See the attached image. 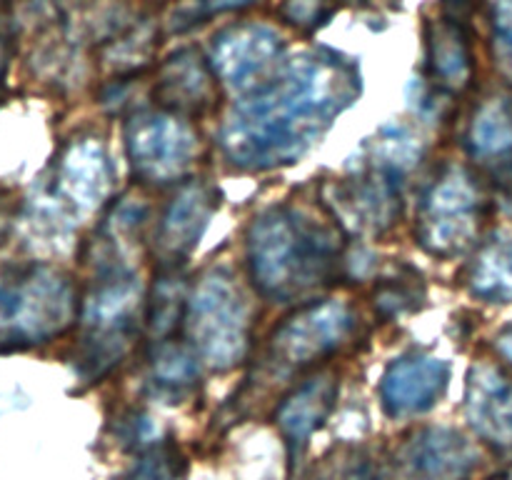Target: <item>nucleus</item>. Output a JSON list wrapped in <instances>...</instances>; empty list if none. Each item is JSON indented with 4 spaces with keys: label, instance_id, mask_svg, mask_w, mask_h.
<instances>
[{
    "label": "nucleus",
    "instance_id": "nucleus-23",
    "mask_svg": "<svg viewBox=\"0 0 512 480\" xmlns=\"http://www.w3.org/2000/svg\"><path fill=\"white\" fill-rule=\"evenodd\" d=\"M335 10L333 0H283L280 15L298 28L313 30L330 18Z\"/></svg>",
    "mask_w": 512,
    "mask_h": 480
},
{
    "label": "nucleus",
    "instance_id": "nucleus-28",
    "mask_svg": "<svg viewBox=\"0 0 512 480\" xmlns=\"http://www.w3.org/2000/svg\"><path fill=\"white\" fill-rule=\"evenodd\" d=\"M498 348H500V353L505 355V358L512 360V325L498 338Z\"/></svg>",
    "mask_w": 512,
    "mask_h": 480
},
{
    "label": "nucleus",
    "instance_id": "nucleus-18",
    "mask_svg": "<svg viewBox=\"0 0 512 480\" xmlns=\"http://www.w3.org/2000/svg\"><path fill=\"white\" fill-rule=\"evenodd\" d=\"M428 58L438 83L448 90H463L473 75L470 48L463 25L443 18L428 25Z\"/></svg>",
    "mask_w": 512,
    "mask_h": 480
},
{
    "label": "nucleus",
    "instance_id": "nucleus-15",
    "mask_svg": "<svg viewBox=\"0 0 512 480\" xmlns=\"http://www.w3.org/2000/svg\"><path fill=\"white\" fill-rule=\"evenodd\" d=\"M110 190V163L105 158L100 143L93 140H80L70 145L63 155L58 168V185H55V198L65 208L75 210H95L105 200Z\"/></svg>",
    "mask_w": 512,
    "mask_h": 480
},
{
    "label": "nucleus",
    "instance_id": "nucleus-13",
    "mask_svg": "<svg viewBox=\"0 0 512 480\" xmlns=\"http://www.w3.org/2000/svg\"><path fill=\"white\" fill-rule=\"evenodd\" d=\"M470 425L480 438L498 448L512 445V378L495 365L480 363L470 370L465 395Z\"/></svg>",
    "mask_w": 512,
    "mask_h": 480
},
{
    "label": "nucleus",
    "instance_id": "nucleus-14",
    "mask_svg": "<svg viewBox=\"0 0 512 480\" xmlns=\"http://www.w3.org/2000/svg\"><path fill=\"white\" fill-rule=\"evenodd\" d=\"M215 80L218 75L200 58L198 50L185 48L160 68L155 98L168 113L180 115V118L200 115L213 108Z\"/></svg>",
    "mask_w": 512,
    "mask_h": 480
},
{
    "label": "nucleus",
    "instance_id": "nucleus-24",
    "mask_svg": "<svg viewBox=\"0 0 512 480\" xmlns=\"http://www.w3.org/2000/svg\"><path fill=\"white\" fill-rule=\"evenodd\" d=\"M173 460L175 455L168 450H153L123 480H173Z\"/></svg>",
    "mask_w": 512,
    "mask_h": 480
},
{
    "label": "nucleus",
    "instance_id": "nucleus-2",
    "mask_svg": "<svg viewBox=\"0 0 512 480\" xmlns=\"http://www.w3.org/2000/svg\"><path fill=\"white\" fill-rule=\"evenodd\" d=\"M340 260L338 228L310 210L280 205L255 218L250 228V273L255 288L270 300L288 303L330 283Z\"/></svg>",
    "mask_w": 512,
    "mask_h": 480
},
{
    "label": "nucleus",
    "instance_id": "nucleus-10",
    "mask_svg": "<svg viewBox=\"0 0 512 480\" xmlns=\"http://www.w3.org/2000/svg\"><path fill=\"white\" fill-rule=\"evenodd\" d=\"M400 178L393 170L363 163L358 173L335 183L328 203L353 230L383 233L400 215Z\"/></svg>",
    "mask_w": 512,
    "mask_h": 480
},
{
    "label": "nucleus",
    "instance_id": "nucleus-27",
    "mask_svg": "<svg viewBox=\"0 0 512 480\" xmlns=\"http://www.w3.org/2000/svg\"><path fill=\"white\" fill-rule=\"evenodd\" d=\"M8 225H10V203L5 200V195H0V238L5 235Z\"/></svg>",
    "mask_w": 512,
    "mask_h": 480
},
{
    "label": "nucleus",
    "instance_id": "nucleus-4",
    "mask_svg": "<svg viewBox=\"0 0 512 480\" xmlns=\"http://www.w3.org/2000/svg\"><path fill=\"white\" fill-rule=\"evenodd\" d=\"M78 313L68 275L43 263L0 273V353L48 343Z\"/></svg>",
    "mask_w": 512,
    "mask_h": 480
},
{
    "label": "nucleus",
    "instance_id": "nucleus-7",
    "mask_svg": "<svg viewBox=\"0 0 512 480\" xmlns=\"http://www.w3.org/2000/svg\"><path fill=\"white\" fill-rule=\"evenodd\" d=\"M128 155L140 180L173 183L193 168L198 135L188 120L168 110L140 113L128 125Z\"/></svg>",
    "mask_w": 512,
    "mask_h": 480
},
{
    "label": "nucleus",
    "instance_id": "nucleus-6",
    "mask_svg": "<svg viewBox=\"0 0 512 480\" xmlns=\"http://www.w3.org/2000/svg\"><path fill=\"white\" fill-rule=\"evenodd\" d=\"M483 195L463 168H453L430 188L418 213V240L428 253L450 258L470 248L480 230Z\"/></svg>",
    "mask_w": 512,
    "mask_h": 480
},
{
    "label": "nucleus",
    "instance_id": "nucleus-8",
    "mask_svg": "<svg viewBox=\"0 0 512 480\" xmlns=\"http://www.w3.org/2000/svg\"><path fill=\"white\" fill-rule=\"evenodd\" d=\"M283 38L268 25L243 23L223 30L213 45V70L225 85L250 93L285 63Z\"/></svg>",
    "mask_w": 512,
    "mask_h": 480
},
{
    "label": "nucleus",
    "instance_id": "nucleus-3",
    "mask_svg": "<svg viewBox=\"0 0 512 480\" xmlns=\"http://www.w3.org/2000/svg\"><path fill=\"white\" fill-rule=\"evenodd\" d=\"M143 303V285L138 273L118 250L100 255L98 275L83 300V348L80 370L88 378H100L133 343L138 313Z\"/></svg>",
    "mask_w": 512,
    "mask_h": 480
},
{
    "label": "nucleus",
    "instance_id": "nucleus-30",
    "mask_svg": "<svg viewBox=\"0 0 512 480\" xmlns=\"http://www.w3.org/2000/svg\"><path fill=\"white\" fill-rule=\"evenodd\" d=\"M3 70H5V55L3 50H0V80H3Z\"/></svg>",
    "mask_w": 512,
    "mask_h": 480
},
{
    "label": "nucleus",
    "instance_id": "nucleus-16",
    "mask_svg": "<svg viewBox=\"0 0 512 480\" xmlns=\"http://www.w3.org/2000/svg\"><path fill=\"white\" fill-rule=\"evenodd\" d=\"M215 210V193L203 183H190L175 195L160 223L158 245L163 260L178 265L198 245Z\"/></svg>",
    "mask_w": 512,
    "mask_h": 480
},
{
    "label": "nucleus",
    "instance_id": "nucleus-20",
    "mask_svg": "<svg viewBox=\"0 0 512 480\" xmlns=\"http://www.w3.org/2000/svg\"><path fill=\"white\" fill-rule=\"evenodd\" d=\"M470 150L478 158H503L512 153V103L488 100L470 125Z\"/></svg>",
    "mask_w": 512,
    "mask_h": 480
},
{
    "label": "nucleus",
    "instance_id": "nucleus-12",
    "mask_svg": "<svg viewBox=\"0 0 512 480\" xmlns=\"http://www.w3.org/2000/svg\"><path fill=\"white\" fill-rule=\"evenodd\" d=\"M450 383V365L433 355L393 360L380 383V400L390 418L420 415L440 403Z\"/></svg>",
    "mask_w": 512,
    "mask_h": 480
},
{
    "label": "nucleus",
    "instance_id": "nucleus-5",
    "mask_svg": "<svg viewBox=\"0 0 512 480\" xmlns=\"http://www.w3.org/2000/svg\"><path fill=\"white\" fill-rule=\"evenodd\" d=\"M190 348L213 370H230L245 358L250 340V305L243 288L225 270L198 283L185 308Z\"/></svg>",
    "mask_w": 512,
    "mask_h": 480
},
{
    "label": "nucleus",
    "instance_id": "nucleus-1",
    "mask_svg": "<svg viewBox=\"0 0 512 480\" xmlns=\"http://www.w3.org/2000/svg\"><path fill=\"white\" fill-rule=\"evenodd\" d=\"M358 73L333 53L285 60L245 93L223 125V150L245 170H268L303 158L358 95Z\"/></svg>",
    "mask_w": 512,
    "mask_h": 480
},
{
    "label": "nucleus",
    "instance_id": "nucleus-11",
    "mask_svg": "<svg viewBox=\"0 0 512 480\" xmlns=\"http://www.w3.org/2000/svg\"><path fill=\"white\" fill-rule=\"evenodd\" d=\"M478 450L450 428L418 430L395 455V480H468L478 468Z\"/></svg>",
    "mask_w": 512,
    "mask_h": 480
},
{
    "label": "nucleus",
    "instance_id": "nucleus-29",
    "mask_svg": "<svg viewBox=\"0 0 512 480\" xmlns=\"http://www.w3.org/2000/svg\"><path fill=\"white\" fill-rule=\"evenodd\" d=\"M330 480H368V475L358 473L355 468H343V470H338V473H335Z\"/></svg>",
    "mask_w": 512,
    "mask_h": 480
},
{
    "label": "nucleus",
    "instance_id": "nucleus-9",
    "mask_svg": "<svg viewBox=\"0 0 512 480\" xmlns=\"http://www.w3.org/2000/svg\"><path fill=\"white\" fill-rule=\"evenodd\" d=\"M355 318L343 300L308 305L273 335V360L283 368H303L333 353L353 330Z\"/></svg>",
    "mask_w": 512,
    "mask_h": 480
},
{
    "label": "nucleus",
    "instance_id": "nucleus-26",
    "mask_svg": "<svg viewBox=\"0 0 512 480\" xmlns=\"http://www.w3.org/2000/svg\"><path fill=\"white\" fill-rule=\"evenodd\" d=\"M445 18L455 20V23H463L465 15L473 10V0H443Z\"/></svg>",
    "mask_w": 512,
    "mask_h": 480
},
{
    "label": "nucleus",
    "instance_id": "nucleus-25",
    "mask_svg": "<svg viewBox=\"0 0 512 480\" xmlns=\"http://www.w3.org/2000/svg\"><path fill=\"white\" fill-rule=\"evenodd\" d=\"M253 3H258V0H195V10H190L188 20H185V23H188V25L200 23L198 18H205V15L225 13V10L248 8V5H253Z\"/></svg>",
    "mask_w": 512,
    "mask_h": 480
},
{
    "label": "nucleus",
    "instance_id": "nucleus-22",
    "mask_svg": "<svg viewBox=\"0 0 512 480\" xmlns=\"http://www.w3.org/2000/svg\"><path fill=\"white\" fill-rule=\"evenodd\" d=\"M493 50L500 73L512 80V0H490Z\"/></svg>",
    "mask_w": 512,
    "mask_h": 480
},
{
    "label": "nucleus",
    "instance_id": "nucleus-21",
    "mask_svg": "<svg viewBox=\"0 0 512 480\" xmlns=\"http://www.w3.org/2000/svg\"><path fill=\"white\" fill-rule=\"evenodd\" d=\"M198 355L190 345L170 343V340H155L153 358V380L163 393H183L195 385L200 375Z\"/></svg>",
    "mask_w": 512,
    "mask_h": 480
},
{
    "label": "nucleus",
    "instance_id": "nucleus-17",
    "mask_svg": "<svg viewBox=\"0 0 512 480\" xmlns=\"http://www.w3.org/2000/svg\"><path fill=\"white\" fill-rule=\"evenodd\" d=\"M335 398H338V383H335L333 375H318V378L305 380L300 388H295L283 400V405L278 408V425L288 438L293 458L328 418Z\"/></svg>",
    "mask_w": 512,
    "mask_h": 480
},
{
    "label": "nucleus",
    "instance_id": "nucleus-19",
    "mask_svg": "<svg viewBox=\"0 0 512 480\" xmlns=\"http://www.w3.org/2000/svg\"><path fill=\"white\" fill-rule=\"evenodd\" d=\"M470 290L490 303H512V235L480 250L470 268Z\"/></svg>",
    "mask_w": 512,
    "mask_h": 480
}]
</instances>
